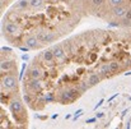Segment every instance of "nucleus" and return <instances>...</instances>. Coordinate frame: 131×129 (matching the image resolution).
<instances>
[{"label": "nucleus", "instance_id": "6e6552de", "mask_svg": "<svg viewBox=\"0 0 131 129\" xmlns=\"http://www.w3.org/2000/svg\"><path fill=\"white\" fill-rule=\"evenodd\" d=\"M129 10L127 9V7L126 5H120V7H115V8H112V15L113 17H116V18H122V17H125V14H126V12Z\"/></svg>", "mask_w": 131, "mask_h": 129}, {"label": "nucleus", "instance_id": "4be33fe9", "mask_svg": "<svg viewBox=\"0 0 131 129\" xmlns=\"http://www.w3.org/2000/svg\"><path fill=\"white\" fill-rule=\"evenodd\" d=\"M54 100H55L54 93H47V95L45 96V101H47V102H50V101H54Z\"/></svg>", "mask_w": 131, "mask_h": 129}, {"label": "nucleus", "instance_id": "7ed1b4c3", "mask_svg": "<svg viewBox=\"0 0 131 129\" xmlns=\"http://www.w3.org/2000/svg\"><path fill=\"white\" fill-rule=\"evenodd\" d=\"M3 31L7 36H17L18 33L20 32V27L19 24L14 23V22H8L3 24Z\"/></svg>", "mask_w": 131, "mask_h": 129}, {"label": "nucleus", "instance_id": "c756f323", "mask_svg": "<svg viewBox=\"0 0 131 129\" xmlns=\"http://www.w3.org/2000/svg\"><path fill=\"white\" fill-rule=\"evenodd\" d=\"M83 1H90V0H83Z\"/></svg>", "mask_w": 131, "mask_h": 129}, {"label": "nucleus", "instance_id": "0eeeda50", "mask_svg": "<svg viewBox=\"0 0 131 129\" xmlns=\"http://www.w3.org/2000/svg\"><path fill=\"white\" fill-rule=\"evenodd\" d=\"M41 41L37 39V36H28L26 40H24V43L26 46H28L29 49H38L41 47Z\"/></svg>", "mask_w": 131, "mask_h": 129}, {"label": "nucleus", "instance_id": "aec40b11", "mask_svg": "<svg viewBox=\"0 0 131 129\" xmlns=\"http://www.w3.org/2000/svg\"><path fill=\"white\" fill-rule=\"evenodd\" d=\"M110 67L112 69V73H116L118 69H120V63H118V61H111L110 63Z\"/></svg>", "mask_w": 131, "mask_h": 129}, {"label": "nucleus", "instance_id": "6ab92c4d", "mask_svg": "<svg viewBox=\"0 0 131 129\" xmlns=\"http://www.w3.org/2000/svg\"><path fill=\"white\" fill-rule=\"evenodd\" d=\"M104 1L106 0H90V4H92V7L94 9H99L104 4Z\"/></svg>", "mask_w": 131, "mask_h": 129}, {"label": "nucleus", "instance_id": "4468645a", "mask_svg": "<svg viewBox=\"0 0 131 129\" xmlns=\"http://www.w3.org/2000/svg\"><path fill=\"white\" fill-rule=\"evenodd\" d=\"M62 47H64L65 52L67 54V56H71L74 55V50H73V42L71 41H64V42L61 43Z\"/></svg>", "mask_w": 131, "mask_h": 129}, {"label": "nucleus", "instance_id": "2eb2a0df", "mask_svg": "<svg viewBox=\"0 0 131 129\" xmlns=\"http://www.w3.org/2000/svg\"><path fill=\"white\" fill-rule=\"evenodd\" d=\"M99 72H101V74L103 75V77H110L111 74H113L112 73V69H111V67H110V64H103L101 68H99Z\"/></svg>", "mask_w": 131, "mask_h": 129}, {"label": "nucleus", "instance_id": "9b49d317", "mask_svg": "<svg viewBox=\"0 0 131 129\" xmlns=\"http://www.w3.org/2000/svg\"><path fill=\"white\" fill-rule=\"evenodd\" d=\"M24 110V108H23V105L19 102V101H17V100H14V101H12V103H10V111L13 112V114L15 115V114H19V112H22Z\"/></svg>", "mask_w": 131, "mask_h": 129}, {"label": "nucleus", "instance_id": "1a4fd4ad", "mask_svg": "<svg viewBox=\"0 0 131 129\" xmlns=\"http://www.w3.org/2000/svg\"><path fill=\"white\" fill-rule=\"evenodd\" d=\"M41 58L46 63H48L50 65H54L55 64V60H56V58H55L54 51H52V50H46V51H43L42 55H41Z\"/></svg>", "mask_w": 131, "mask_h": 129}, {"label": "nucleus", "instance_id": "bb28decb", "mask_svg": "<svg viewBox=\"0 0 131 129\" xmlns=\"http://www.w3.org/2000/svg\"><path fill=\"white\" fill-rule=\"evenodd\" d=\"M95 121V118H92V119H88L87 120V123H94Z\"/></svg>", "mask_w": 131, "mask_h": 129}, {"label": "nucleus", "instance_id": "f3484780", "mask_svg": "<svg viewBox=\"0 0 131 129\" xmlns=\"http://www.w3.org/2000/svg\"><path fill=\"white\" fill-rule=\"evenodd\" d=\"M45 0H29V7L35 9H41L43 7Z\"/></svg>", "mask_w": 131, "mask_h": 129}, {"label": "nucleus", "instance_id": "412c9836", "mask_svg": "<svg viewBox=\"0 0 131 129\" xmlns=\"http://www.w3.org/2000/svg\"><path fill=\"white\" fill-rule=\"evenodd\" d=\"M89 84H88V82H85V83H84V82H82V83H79V86H78V88H79L80 91H82V92H85L89 88Z\"/></svg>", "mask_w": 131, "mask_h": 129}, {"label": "nucleus", "instance_id": "cd10ccee", "mask_svg": "<svg viewBox=\"0 0 131 129\" xmlns=\"http://www.w3.org/2000/svg\"><path fill=\"white\" fill-rule=\"evenodd\" d=\"M117 95H118V93H115V95L112 96V97H110V99H108V102H110V101H112V100H113V99H115V97H116Z\"/></svg>", "mask_w": 131, "mask_h": 129}, {"label": "nucleus", "instance_id": "393cba45", "mask_svg": "<svg viewBox=\"0 0 131 129\" xmlns=\"http://www.w3.org/2000/svg\"><path fill=\"white\" fill-rule=\"evenodd\" d=\"M102 103H103V100H101V101H99L98 103H97V105H95V108H94V109H98V108H99V106H101V105H102Z\"/></svg>", "mask_w": 131, "mask_h": 129}, {"label": "nucleus", "instance_id": "ddd939ff", "mask_svg": "<svg viewBox=\"0 0 131 129\" xmlns=\"http://www.w3.org/2000/svg\"><path fill=\"white\" fill-rule=\"evenodd\" d=\"M87 82H88V84H89L90 87L95 86V84H98L99 82H101V75L97 74V73H92L88 77V81H87Z\"/></svg>", "mask_w": 131, "mask_h": 129}, {"label": "nucleus", "instance_id": "20e7f679", "mask_svg": "<svg viewBox=\"0 0 131 129\" xmlns=\"http://www.w3.org/2000/svg\"><path fill=\"white\" fill-rule=\"evenodd\" d=\"M52 51H54V55L56 58V60L57 61H65L67 59V54L65 52L64 47H62V45H55L54 47H52Z\"/></svg>", "mask_w": 131, "mask_h": 129}, {"label": "nucleus", "instance_id": "f8f14e48", "mask_svg": "<svg viewBox=\"0 0 131 129\" xmlns=\"http://www.w3.org/2000/svg\"><path fill=\"white\" fill-rule=\"evenodd\" d=\"M28 74H29L31 78H37V79H41V78L43 77V72L40 69V67H35L33 69H31L29 72H28Z\"/></svg>", "mask_w": 131, "mask_h": 129}, {"label": "nucleus", "instance_id": "c85d7f7f", "mask_svg": "<svg viewBox=\"0 0 131 129\" xmlns=\"http://www.w3.org/2000/svg\"><path fill=\"white\" fill-rule=\"evenodd\" d=\"M127 99H129V100H130V101H131V96H127Z\"/></svg>", "mask_w": 131, "mask_h": 129}, {"label": "nucleus", "instance_id": "f257e3e1", "mask_svg": "<svg viewBox=\"0 0 131 129\" xmlns=\"http://www.w3.org/2000/svg\"><path fill=\"white\" fill-rule=\"evenodd\" d=\"M80 93H82V91L78 88V87H69L59 97H56V100H59L61 103H70V102L75 101L78 97L80 96Z\"/></svg>", "mask_w": 131, "mask_h": 129}, {"label": "nucleus", "instance_id": "dca6fc26", "mask_svg": "<svg viewBox=\"0 0 131 129\" xmlns=\"http://www.w3.org/2000/svg\"><path fill=\"white\" fill-rule=\"evenodd\" d=\"M29 7V0H20L15 4V9L17 10H26V9Z\"/></svg>", "mask_w": 131, "mask_h": 129}, {"label": "nucleus", "instance_id": "39448f33", "mask_svg": "<svg viewBox=\"0 0 131 129\" xmlns=\"http://www.w3.org/2000/svg\"><path fill=\"white\" fill-rule=\"evenodd\" d=\"M37 39L43 43H48L56 39V34L52 32H47V31H41L40 33H37Z\"/></svg>", "mask_w": 131, "mask_h": 129}, {"label": "nucleus", "instance_id": "a878e982", "mask_svg": "<svg viewBox=\"0 0 131 129\" xmlns=\"http://www.w3.org/2000/svg\"><path fill=\"white\" fill-rule=\"evenodd\" d=\"M103 116H104L103 112H98V114H97V118H103Z\"/></svg>", "mask_w": 131, "mask_h": 129}, {"label": "nucleus", "instance_id": "a211bd4d", "mask_svg": "<svg viewBox=\"0 0 131 129\" xmlns=\"http://www.w3.org/2000/svg\"><path fill=\"white\" fill-rule=\"evenodd\" d=\"M125 4V0H108V7L115 8V7H120V5Z\"/></svg>", "mask_w": 131, "mask_h": 129}, {"label": "nucleus", "instance_id": "423d86ee", "mask_svg": "<svg viewBox=\"0 0 131 129\" xmlns=\"http://www.w3.org/2000/svg\"><path fill=\"white\" fill-rule=\"evenodd\" d=\"M5 70H7L8 74H14L15 73V64H14V61H8V60L1 59V74L5 73Z\"/></svg>", "mask_w": 131, "mask_h": 129}, {"label": "nucleus", "instance_id": "5701e85b", "mask_svg": "<svg viewBox=\"0 0 131 129\" xmlns=\"http://www.w3.org/2000/svg\"><path fill=\"white\" fill-rule=\"evenodd\" d=\"M95 59H97V54L95 52H92V54L89 55V61L93 63V61H95Z\"/></svg>", "mask_w": 131, "mask_h": 129}, {"label": "nucleus", "instance_id": "b1692460", "mask_svg": "<svg viewBox=\"0 0 131 129\" xmlns=\"http://www.w3.org/2000/svg\"><path fill=\"white\" fill-rule=\"evenodd\" d=\"M125 18H126L127 21H131V9H129V10L126 12V14H125Z\"/></svg>", "mask_w": 131, "mask_h": 129}, {"label": "nucleus", "instance_id": "9d476101", "mask_svg": "<svg viewBox=\"0 0 131 129\" xmlns=\"http://www.w3.org/2000/svg\"><path fill=\"white\" fill-rule=\"evenodd\" d=\"M19 19H20V12L17 10V9L9 12L7 14V17H5V21H8V22H18Z\"/></svg>", "mask_w": 131, "mask_h": 129}, {"label": "nucleus", "instance_id": "f03ea898", "mask_svg": "<svg viewBox=\"0 0 131 129\" xmlns=\"http://www.w3.org/2000/svg\"><path fill=\"white\" fill-rule=\"evenodd\" d=\"M1 87L7 90H15V87H17V77L14 74L1 75Z\"/></svg>", "mask_w": 131, "mask_h": 129}]
</instances>
